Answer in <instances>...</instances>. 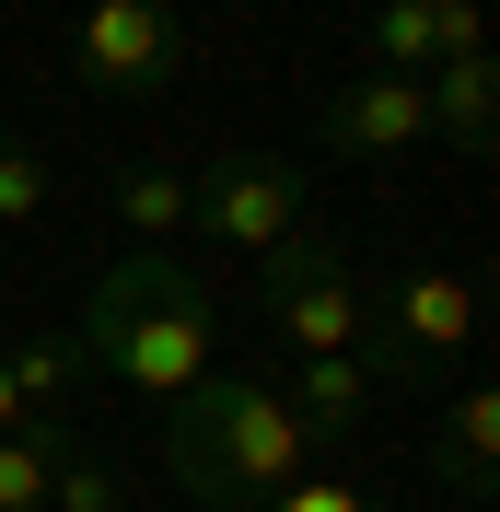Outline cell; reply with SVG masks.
<instances>
[{
  "mask_svg": "<svg viewBox=\"0 0 500 512\" xmlns=\"http://www.w3.org/2000/svg\"><path fill=\"white\" fill-rule=\"evenodd\" d=\"M82 384H117L140 408H175L198 373H221V291L198 280L175 245H128L94 291H82Z\"/></svg>",
  "mask_w": 500,
  "mask_h": 512,
  "instance_id": "6da1fadb",
  "label": "cell"
},
{
  "mask_svg": "<svg viewBox=\"0 0 500 512\" xmlns=\"http://www.w3.org/2000/svg\"><path fill=\"white\" fill-rule=\"evenodd\" d=\"M303 466H314V443H303V419L280 408V384L256 361H221V373H198L163 408V478L198 512H245L268 489H291Z\"/></svg>",
  "mask_w": 500,
  "mask_h": 512,
  "instance_id": "7a4b0ae2",
  "label": "cell"
},
{
  "mask_svg": "<svg viewBox=\"0 0 500 512\" xmlns=\"http://www.w3.org/2000/svg\"><path fill=\"white\" fill-rule=\"evenodd\" d=\"M466 350H477V268L407 256V268L361 280V361H373L384 396H442V384H466Z\"/></svg>",
  "mask_w": 500,
  "mask_h": 512,
  "instance_id": "3957f363",
  "label": "cell"
},
{
  "mask_svg": "<svg viewBox=\"0 0 500 512\" xmlns=\"http://www.w3.org/2000/svg\"><path fill=\"white\" fill-rule=\"evenodd\" d=\"M245 326H256V350H268V373L314 361V350H361V256L326 222L280 233V245L256 256V280H245Z\"/></svg>",
  "mask_w": 500,
  "mask_h": 512,
  "instance_id": "277c9868",
  "label": "cell"
},
{
  "mask_svg": "<svg viewBox=\"0 0 500 512\" xmlns=\"http://www.w3.org/2000/svg\"><path fill=\"white\" fill-rule=\"evenodd\" d=\"M314 222V198H303V163L268 152V140H221L210 163H187V233H210V245L233 256H268L280 233Z\"/></svg>",
  "mask_w": 500,
  "mask_h": 512,
  "instance_id": "5b68a950",
  "label": "cell"
},
{
  "mask_svg": "<svg viewBox=\"0 0 500 512\" xmlns=\"http://www.w3.org/2000/svg\"><path fill=\"white\" fill-rule=\"evenodd\" d=\"M70 82H82L94 105H163L175 82H187L175 12H152V0H94V12L70 24Z\"/></svg>",
  "mask_w": 500,
  "mask_h": 512,
  "instance_id": "8992f818",
  "label": "cell"
},
{
  "mask_svg": "<svg viewBox=\"0 0 500 512\" xmlns=\"http://www.w3.org/2000/svg\"><path fill=\"white\" fill-rule=\"evenodd\" d=\"M314 140L338 163H396L431 140V105H419V82H396V70H349L338 94L314 105Z\"/></svg>",
  "mask_w": 500,
  "mask_h": 512,
  "instance_id": "52a82bcc",
  "label": "cell"
},
{
  "mask_svg": "<svg viewBox=\"0 0 500 512\" xmlns=\"http://www.w3.org/2000/svg\"><path fill=\"white\" fill-rule=\"evenodd\" d=\"M489 47L477 0H373L361 12V70H396V82H431L442 59Z\"/></svg>",
  "mask_w": 500,
  "mask_h": 512,
  "instance_id": "ba28073f",
  "label": "cell"
},
{
  "mask_svg": "<svg viewBox=\"0 0 500 512\" xmlns=\"http://www.w3.org/2000/svg\"><path fill=\"white\" fill-rule=\"evenodd\" d=\"M280 408L303 419V443H361L373 431V408H384V384H373V361L361 350H314V361H280Z\"/></svg>",
  "mask_w": 500,
  "mask_h": 512,
  "instance_id": "9c48e42d",
  "label": "cell"
},
{
  "mask_svg": "<svg viewBox=\"0 0 500 512\" xmlns=\"http://www.w3.org/2000/svg\"><path fill=\"white\" fill-rule=\"evenodd\" d=\"M431 478L442 489H454V501H489V489H500V396H489V384H442V396H431Z\"/></svg>",
  "mask_w": 500,
  "mask_h": 512,
  "instance_id": "30bf717a",
  "label": "cell"
},
{
  "mask_svg": "<svg viewBox=\"0 0 500 512\" xmlns=\"http://www.w3.org/2000/svg\"><path fill=\"white\" fill-rule=\"evenodd\" d=\"M419 105H431V140H442V152H489V140H500V70H489V47L442 59L431 82H419Z\"/></svg>",
  "mask_w": 500,
  "mask_h": 512,
  "instance_id": "8fae6325",
  "label": "cell"
},
{
  "mask_svg": "<svg viewBox=\"0 0 500 512\" xmlns=\"http://www.w3.org/2000/svg\"><path fill=\"white\" fill-rule=\"evenodd\" d=\"M105 210H117L140 245H175V233H187V163L117 152V163H105Z\"/></svg>",
  "mask_w": 500,
  "mask_h": 512,
  "instance_id": "7c38bea8",
  "label": "cell"
},
{
  "mask_svg": "<svg viewBox=\"0 0 500 512\" xmlns=\"http://www.w3.org/2000/svg\"><path fill=\"white\" fill-rule=\"evenodd\" d=\"M0 373H12V396L35 419H70V396H82V350L59 326H0Z\"/></svg>",
  "mask_w": 500,
  "mask_h": 512,
  "instance_id": "4fadbf2b",
  "label": "cell"
},
{
  "mask_svg": "<svg viewBox=\"0 0 500 512\" xmlns=\"http://www.w3.org/2000/svg\"><path fill=\"white\" fill-rule=\"evenodd\" d=\"M70 443H82V419H24V431H0V512H47V478H59Z\"/></svg>",
  "mask_w": 500,
  "mask_h": 512,
  "instance_id": "5bb4252c",
  "label": "cell"
},
{
  "mask_svg": "<svg viewBox=\"0 0 500 512\" xmlns=\"http://www.w3.org/2000/svg\"><path fill=\"white\" fill-rule=\"evenodd\" d=\"M59 210V163L35 152L24 128H0V233H24V222H47Z\"/></svg>",
  "mask_w": 500,
  "mask_h": 512,
  "instance_id": "9a60e30c",
  "label": "cell"
},
{
  "mask_svg": "<svg viewBox=\"0 0 500 512\" xmlns=\"http://www.w3.org/2000/svg\"><path fill=\"white\" fill-rule=\"evenodd\" d=\"M47 512H140V489H128L117 454L70 443V454H59V478H47Z\"/></svg>",
  "mask_w": 500,
  "mask_h": 512,
  "instance_id": "2e32d148",
  "label": "cell"
},
{
  "mask_svg": "<svg viewBox=\"0 0 500 512\" xmlns=\"http://www.w3.org/2000/svg\"><path fill=\"white\" fill-rule=\"evenodd\" d=\"M256 512H384V501H373L361 478H314V466H303V478H291V489H268Z\"/></svg>",
  "mask_w": 500,
  "mask_h": 512,
  "instance_id": "e0dca14e",
  "label": "cell"
},
{
  "mask_svg": "<svg viewBox=\"0 0 500 512\" xmlns=\"http://www.w3.org/2000/svg\"><path fill=\"white\" fill-rule=\"evenodd\" d=\"M24 419H35V408H24V396H12V373H0V431H24Z\"/></svg>",
  "mask_w": 500,
  "mask_h": 512,
  "instance_id": "ac0fdd59",
  "label": "cell"
},
{
  "mask_svg": "<svg viewBox=\"0 0 500 512\" xmlns=\"http://www.w3.org/2000/svg\"><path fill=\"white\" fill-rule=\"evenodd\" d=\"M152 12H187V0H152Z\"/></svg>",
  "mask_w": 500,
  "mask_h": 512,
  "instance_id": "d6986e66",
  "label": "cell"
},
{
  "mask_svg": "<svg viewBox=\"0 0 500 512\" xmlns=\"http://www.w3.org/2000/svg\"><path fill=\"white\" fill-rule=\"evenodd\" d=\"M163 512H198V501H163Z\"/></svg>",
  "mask_w": 500,
  "mask_h": 512,
  "instance_id": "ffe728a7",
  "label": "cell"
}]
</instances>
